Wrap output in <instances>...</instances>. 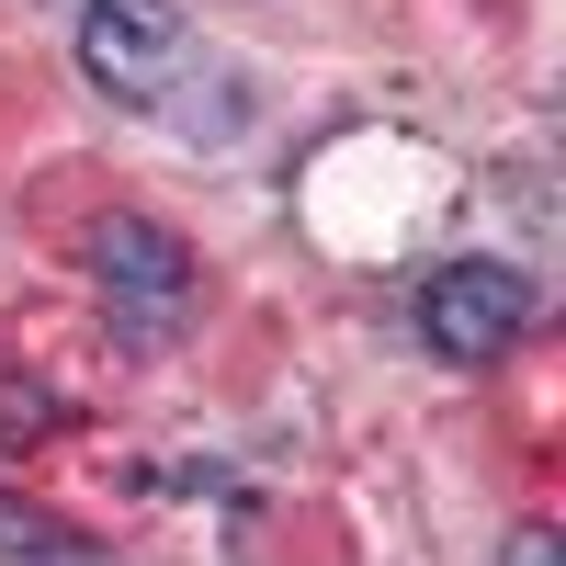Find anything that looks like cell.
<instances>
[{
  "instance_id": "obj_1",
  "label": "cell",
  "mask_w": 566,
  "mask_h": 566,
  "mask_svg": "<svg viewBox=\"0 0 566 566\" xmlns=\"http://www.w3.org/2000/svg\"><path fill=\"white\" fill-rule=\"evenodd\" d=\"M80 80L125 114H159L181 148H227L239 125L205 114V91H227V69H205L181 0H80Z\"/></svg>"
},
{
  "instance_id": "obj_2",
  "label": "cell",
  "mask_w": 566,
  "mask_h": 566,
  "mask_svg": "<svg viewBox=\"0 0 566 566\" xmlns=\"http://www.w3.org/2000/svg\"><path fill=\"white\" fill-rule=\"evenodd\" d=\"M80 261H91L103 317L125 328V340H170L181 306H193V250H181L159 216H103V227L80 239Z\"/></svg>"
},
{
  "instance_id": "obj_3",
  "label": "cell",
  "mask_w": 566,
  "mask_h": 566,
  "mask_svg": "<svg viewBox=\"0 0 566 566\" xmlns=\"http://www.w3.org/2000/svg\"><path fill=\"white\" fill-rule=\"evenodd\" d=\"M533 272H510V261H442L431 283H419V340H431L442 363H510L522 352V328H533Z\"/></svg>"
},
{
  "instance_id": "obj_4",
  "label": "cell",
  "mask_w": 566,
  "mask_h": 566,
  "mask_svg": "<svg viewBox=\"0 0 566 566\" xmlns=\"http://www.w3.org/2000/svg\"><path fill=\"white\" fill-rule=\"evenodd\" d=\"M0 566H103V544H91L80 522H57L45 499L0 488Z\"/></svg>"
},
{
  "instance_id": "obj_5",
  "label": "cell",
  "mask_w": 566,
  "mask_h": 566,
  "mask_svg": "<svg viewBox=\"0 0 566 566\" xmlns=\"http://www.w3.org/2000/svg\"><path fill=\"white\" fill-rule=\"evenodd\" d=\"M0 431H57V397H34V374H0Z\"/></svg>"
},
{
  "instance_id": "obj_6",
  "label": "cell",
  "mask_w": 566,
  "mask_h": 566,
  "mask_svg": "<svg viewBox=\"0 0 566 566\" xmlns=\"http://www.w3.org/2000/svg\"><path fill=\"white\" fill-rule=\"evenodd\" d=\"M499 566H566V544H555V522H522V533H510V555Z\"/></svg>"
}]
</instances>
